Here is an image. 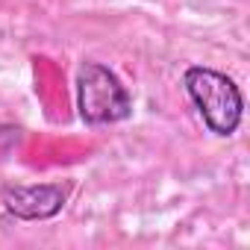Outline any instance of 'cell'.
<instances>
[{
    "mask_svg": "<svg viewBox=\"0 0 250 250\" xmlns=\"http://www.w3.org/2000/svg\"><path fill=\"white\" fill-rule=\"evenodd\" d=\"M183 88L197 106L203 124L221 139L232 136L244 118V94L232 77L215 68L191 65L183 74Z\"/></svg>",
    "mask_w": 250,
    "mask_h": 250,
    "instance_id": "1",
    "label": "cell"
},
{
    "mask_svg": "<svg viewBox=\"0 0 250 250\" xmlns=\"http://www.w3.org/2000/svg\"><path fill=\"white\" fill-rule=\"evenodd\" d=\"M68 183H42V186H3L0 200L6 212L21 221H47L62 212L68 203Z\"/></svg>",
    "mask_w": 250,
    "mask_h": 250,
    "instance_id": "3",
    "label": "cell"
},
{
    "mask_svg": "<svg viewBox=\"0 0 250 250\" xmlns=\"http://www.w3.org/2000/svg\"><path fill=\"white\" fill-rule=\"evenodd\" d=\"M77 109L88 127H106L133 115V97L112 68L83 62L77 71Z\"/></svg>",
    "mask_w": 250,
    "mask_h": 250,
    "instance_id": "2",
    "label": "cell"
}]
</instances>
